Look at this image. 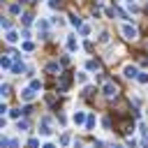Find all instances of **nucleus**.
Here are the masks:
<instances>
[{
	"label": "nucleus",
	"instance_id": "f257e3e1",
	"mask_svg": "<svg viewBox=\"0 0 148 148\" xmlns=\"http://www.w3.org/2000/svg\"><path fill=\"white\" fill-rule=\"evenodd\" d=\"M120 32H123V37L125 39H136V28L134 25H130V23H123V28H120Z\"/></svg>",
	"mask_w": 148,
	"mask_h": 148
},
{
	"label": "nucleus",
	"instance_id": "f03ea898",
	"mask_svg": "<svg viewBox=\"0 0 148 148\" xmlns=\"http://www.w3.org/2000/svg\"><path fill=\"white\" fill-rule=\"evenodd\" d=\"M102 92H104L106 97H116V92H118V88H116V83H111V81H106V83L102 86Z\"/></svg>",
	"mask_w": 148,
	"mask_h": 148
},
{
	"label": "nucleus",
	"instance_id": "7ed1b4c3",
	"mask_svg": "<svg viewBox=\"0 0 148 148\" xmlns=\"http://www.w3.org/2000/svg\"><path fill=\"white\" fill-rule=\"evenodd\" d=\"M86 118H88V116H86L83 111H74V113H72V123H74V125H86Z\"/></svg>",
	"mask_w": 148,
	"mask_h": 148
},
{
	"label": "nucleus",
	"instance_id": "20e7f679",
	"mask_svg": "<svg viewBox=\"0 0 148 148\" xmlns=\"http://www.w3.org/2000/svg\"><path fill=\"white\" fill-rule=\"evenodd\" d=\"M123 74H125L127 79H136V76H139V69H136L134 65H125V69H123Z\"/></svg>",
	"mask_w": 148,
	"mask_h": 148
},
{
	"label": "nucleus",
	"instance_id": "39448f33",
	"mask_svg": "<svg viewBox=\"0 0 148 148\" xmlns=\"http://www.w3.org/2000/svg\"><path fill=\"white\" fill-rule=\"evenodd\" d=\"M21 99H23V102H32V99H35V90H32L30 86L23 88V90H21Z\"/></svg>",
	"mask_w": 148,
	"mask_h": 148
},
{
	"label": "nucleus",
	"instance_id": "423d86ee",
	"mask_svg": "<svg viewBox=\"0 0 148 148\" xmlns=\"http://www.w3.org/2000/svg\"><path fill=\"white\" fill-rule=\"evenodd\" d=\"M5 39H7V42H9V44H14V42H18V32H16V30H12V28H9V30H7V32H5Z\"/></svg>",
	"mask_w": 148,
	"mask_h": 148
},
{
	"label": "nucleus",
	"instance_id": "0eeeda50",
	"mask_svg": "<svg viewBox=\"0 0 148 148\" xmlns=\"http://www.w3.org/2000/svg\"><path fill=\"white\" fill-rule=\"evenodd\" d=\"M23 69H25V65H23V62H18V60L14 58V65H12V74H21Z\"/></svg>",
	"mask_w": 148,
	"mask_h": 148
},
{
	"label": "nucleus",
	"instance_id": "6e6552de",
	"mask_svg": "<svg viewBox=\"0 0 148 148\" xmlns=\"http://www.w3.org/2000/svg\"><path fill=\"white\" fill-rule=\"evenodd\" d=\"M46 69H49L51 74H60V72H62V65H58V62H49Z\"/></svg>",
	"mask_w": 148,
	"mask_h": 148
},
{
	"label": "nucleus",
	"instance_id": "1a4fd4ad",
	"mask_svg": "<svg viewBox=\"0 0 148 148\" xmlns=\"http://www.w3.org/2000/svg\"><path fill=\"white\" fill-rule=\"evenodd\" d=\"M76 49H79V42H76L74 37H69V39H67V51H76Z\"/></svg>",
	"mask_w": 148,
	"mask_h": 148
},
{
	"label": "nucleus",
	"instance_id": "9d476101",
	"mask_svg": "<svg viewBox=\"0 0 148 148\" xmlns=\"http://www.w3.org/2000/svg\"><path fill=\"white\" fill-rule=\"evenodd\" d=\"M21 113H25V111H23V109H9V118H14V120H18Z\"/></svg>",
	"mask_w": 148,
	"mask_h": 148
},
{
	"label": "nucleus",
	"instance_id": "9b49d317",
	"mask_svg": "<svg viewBox=\"0 0 148 148\" xmlns=\"http://www.w3.org/2000/svg\"><path fill=\"white\" fill-rule=\"evenodd\" d=\"M9 14H12V16H16V14H21V5H18V2H14V5H9Z\"/></svg>",
	"mask_w": 148,
	"mask_h": 148
},
{
	"label": "nucleus",
	"instance_id": "f8f14e48",
	"mask_svg": "<svg viewBox=\"0 0 148 148\" xmlns=\"http://www.w3.org/2000/svg\"><path fill=\"white\" fill-rule=\"evenodd\" d=\"M69 23H72L74 28H81V18H79L76 14H69Z\"/></svg>",
	"mask_w": 148,
	"mask_h": 148
},
{
	"label": "nucleus",
	"instance_id": "ddd939ff",
	"mask_svg": "<svg viewBox=\"0 0 148 148\" xmlns=\"http://www.w3.org/2000/svg\"><path fill=\"white\" fill-rule=\"evenodd\" d=\"M136 81H139L141 86H148V74H146V72H139V76H136Z\"/></svg>",
	"mask_w": 148,
	"mask_h": 148
},
{
	"label": "nucleus",
	"instance_id": "4468645a",
	"mask_svg": "<svg viewBox=\"0 0 148 148\" xmlns=\"http://www.w3.org/2000/svg\"><path fill=\"white\" fill-rule=\"evenodd\" d=\"M92 125H95V116H92V113H88V118H86V130H90Z\"/></svg>",
	"mask_w": 148,
	"mask_h": 148
},
{
	"label": "nucleus",
	"instance_id": "2eb2a0df",
	"mask_svg": "<svg viewBox=\"0 0 148 148\" xmlns=\"http://www.w3.org/2000/svg\"><path fill=\"white\" fill-rule=\"evenodd\" d=\"M30 88H32V90H42V81L32 79V81H30Z\"/></svg>",
	"mask_w": 148,
	"mask_h": 148
},
{
	"label": "nucleus",
	"instance_id": "dca6fc26",
	"mask_svg": "<svg viewBox=\"0 0 148 148\" xmlns=\"http://www.w3.org/2000/svg\"><path fill=\"white\" fill-rule=\"evenodd\" d=\"M28 148H39V139H28Z\"/></svg>",
	"mask_w": 148,
	"mask_h": 148
},
{
	"label": "nucleus",
	"instance_id": "f3484780",
	"mask_svg": "<svg viewBox=\"0 0 148 148\" xmlns=\"http://www.w3.org/2000/svg\"><path fill=\"white\" fill-rule=\"evenodd\" d=\"M23 51H28V53L35 51V44H32V42H23Z\"/></svg>",
	"mask_w": 148,
	"mask_h": 148
},
{
	"label": "nucleus",
	"instance_id": "a211bd4d",
	"mask_svg": "<svg viewBox=\"0 0 148 148\" xmlns=\"http://www.w3.org/2000/svg\"><path fill=\"white\" fill-rule=\"evenodd\" d=\"M76 81H79V83H86V81H88V74H86V72H79Z\"/></svg>",
	"mask_w": 148,
	"mask_h": 148
},
{
	"label": "nucleus",
	"instance_id": "6ab92c4d",
	"mask_svg": "<svg viewBox=\"0 0 148 148\" xmlns=\"http://www.w3.org/2000/svg\"><path fill=\"white\" fill-rule=\"evenodd\" d=\"M69 141H72L69 134H62V136H60V143H62V146H69Z\"/></svg>",
	"mask_w": 148,
	"mask_h": 148
},
{
	"label": "nucleus",
	"instance_id": "aec40b11",
	"mask_svg": "<svg viewBox=\"0 0 148 148\" xmlns=\"http://www.w3.org/2000/svg\"><path fill=\"white\" fill-rule=\"evenodd\" d=\"M79 32H81L83 37H86V35H90V25H81V28H79Z\"/></svg>",
	"mask_w": 148,
	"mask_h": 148
},
{
	"label": "nucleus",
	"instance_id": "412c9836",
	"mask_svg": "<svg viewBox=\"0 0 148 148\" xmlns=\"http://www.w3.org/2000/svg\"><path fill=\"white\" fill-rule=\"evenodd\" d=\"M21 18H23V23H25V25H30V23H32V16H30V14H23Z\"/></svg>",
	"mask_w": 148,
	"mask_h": 148
},
{
	"label": "nucleus",
	"instance_id": "4be33fe9",
	"mask_svg": "<svg viewBox=\"0 0 148 148\" xmlns=\"http://www.w3.org/2000/svg\"><path fill=\"white\" fill-rule=\"evenodd\" d=\"M86 67H88V69H97V67H99V62H95V60H88V65H86Z\"/></svg>",
	"mask_w": 148,
	"mask_h": 148
},
{
	"label": "nucleus",
	"instance_id": "5701e85b",
	"mask_svg": "<svg viewBox=\"0 0 148 148\" xmlns=\"http://www.w3.org/2000/svg\"><path fill=\"white\" fill-rule=\"evenodd\" d=\"M99 42H102V44L109 42V32H102V35H99Z\"/></svg>",
	"mask_w": 148,
	"mask_h": 148
},
{
	"label": "nucleus",
	"instance_id": "b1692460",
	"mask_svg": "<svg viewBox=\"0 0 148 148\" xmlns=\"http://www.w3.org/2000/svg\"><path fill=\"white\" fill-rule=\"evenodd\" d=\"M18 130H21V132L28 130V123H25V120H18Z\"/></svg>",
	"mask_w": 148,
	"mask_h": 148
},
{
	"label": "nucleus",
	"instance_id": "393cba45",
	"mask_svg": "<svg viewBox=\"0 0 148 148\" xmlns=\"http://www.w3.org/2000/svg\"><path fill=\"white\" fill-rule=\"evenodd\" d=\"M127 148H136V141L134 139H127Z\"/></svg>",
	"mask_w": 148,
	"mask_h": 148
},
{
	"label": "nucleus",
	"instance_id": "a878e982",
	"mask_svg": "<svg viewBox=\"0 0 148 148\" xmlns=\"http://www.w3.org/2000/svg\"><path fill=\"white\" fill-rule=\"evenodd\" d=\"M49 5H51V7H53V9H56V7H58V5H60V0H49Z\"/></svg>",
	"mask_w": 148,
	"mask_h": 148
},
{
	"label": "nucleus",
	"instance_id": "bb28decb",
	"mask_svg": "<svg viewBox=\"0 0 148 148\" xmlns=\"http://www.w3.org/2000/svg\"><path fill=\"white\" fill-rule=\"evenodd\" d=\"M42 148H56V146H53V143H44Z\"/></svg>",
	"mask_w": 148,
	"mask_h": 148
},
{
	"label": "nucleus",
	"instance_id": "cd10ccee",
	"mask_svg": "<svg viewBox=\"0 0 148 148\" xmlns=\"http://www.w3.org/2000/svg\"><path fill=\"white\" fill-rule=\"evenodd\" d=\"M111 148H123V146H120V143H113V146H111Z\"/></svg>",
	"mask_w": 148,
	"mask_h": 148
},
{
	"label": "nucleus",
	"instance_id": "c85d7f7f",
	"mask_svg": "<svg viewBox=\"0 0 148 148\" xmlns=\"http://www.w3.org/2000/svg\"><path fill=\"white\" fill-rule=\"evenodd\" d=\"M125 2H127V5H132V2H134V0H125Z\"/></svg>",
	"mask_w": 148,
	"mask_h": 148
},
{
	"label": "nucleus",
	"instance_id": "c756f323",
	"mask_svg": "<svg viewBox=\"0 0 148 148\" xmlns=\"http://www.w3.org/2000/svg\"><path fill=\"white\" fill-rule=\"evenodd\" d=\"M95 2H104V0H95Z\"/></svg>",
	"mask_w": 148,
	"mask_h": 148
},
{
	"label": "nucleus",
	"instance_id": "7c9ffc66",
	"mask_svg": "<svg viewBox=\"0 0 148 148\" xmlns=\"http://www.w3.org/2000/svg\"><path fill=\"white\" fill-rule=\"evenodd\" d=\"M21 2H28V0H21Z\"/></svg>",
	"mask_w": 148,
	"mask_h": 148
}]
</instances>
